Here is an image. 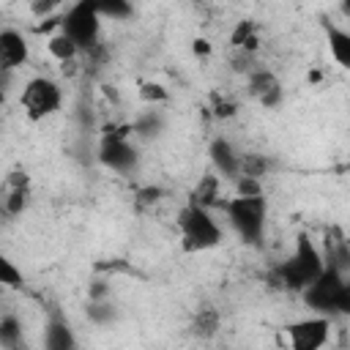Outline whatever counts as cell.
I'll return each mask as SVG.
<instances>
[{
    "mask_svg": "<svg viewBox=\"0 0 350 350\" xmlns=\"http://www.w3.org/2000/svg\"><path fill=\"white\" fill-rule=\"evenodd\" d=\"M93 5L98 11V16H107L112 22H126L134 14L131 0H93Z\"/></svg>",
    "mask_w": 350,
    "mask_h": 350,
    "instance_id": "obj_21",
    "label": "cell"
},
{
    "mask_svg": "<svg viewBox=\"0 0 350 350\" xmlns=\"http://www.w3.org/2000/svg\"><path fill=\"white\" fill-rule=\"evenodd\" d=\"M304 304L314 314L336 317V314H350V282L347 273L331 262L323 265V271L301 290Z\"/></svg>",
    "mask_w": 350,
    "mask_h": 350,
    "instance_id": "obj_1",
    "label": "cell"
},
{
    "mask_svg": "<svg viewBox=\"0 0 350 350\" xmlns=\"http://www.w3.org/2000/svg\"><path fill=\"white\" fill-rule=\"evenodd\" d=\"M284 339L293 350H320L331 339V317L314 314L284 325Z\"/></svg>",
    "mask_w": 350,
    "mask_h": 350,
    "instance_id": "obj_8",
    "label": "cell"
},
{
    "mask_svg": "<svg viewBox=\"0 0 350 350\" xmlns=\"http://www.w3.org/2000/svg\"><path fill=\"white\" fill-rule=\"evenodd\" d=\"M249 93H252L265 109L279 107V104H282V96H284L279 77H276L273 71L262 68V66H257V68L249 71Z\"/></svg>",
    "mask_w": 350,
    "mask_h": 350,
    "instance_id": "obj_11",
    "label": "cell"
},
{
    "mask_svg": "<svg viewBox=\"0 0 350 350\" xmlns=\"http://www.w3.org/2000/svg\"><path fill=\"white\" fill-rule=\"evenodd\" d=\"M137 96H139L142 104H150V107L170 101V90H167L161 82H142L139 90H137Z\"/></svg>",
    "mask_w": 350,
    "mask_h": 350,
    "instance_id": "obj_24",
    "label": "cell"
},
{
    "mask_svg": "<svg viewBox=\"0 0 350 350\" xmlns=\"http://www.w3.org/2000/svg\"><path fill=\"white\" fill-rule=\"evenodd\" d=\"M213 115H216L219 120L232 118V115H235V104H232V101H224V98H213Z\"/></svg>",
    "mask_w": 350,
    "mask_h": 350,
    "instance_id": "obj_28",
    "label": "cell"
},
{
    "mask_svg": "<svg viewBox=\"0 0 350 350\" xmlns=\"http://www.w3.org/2000/svg\"><path fill=\"white\" fill-rule=\"evenodd\" d=\"M27 60H30V44H27V38L19 30H14V27L0 30V71L11 74V71L22 68Z\"/></svg>",
    "mask_w": 350,
    "mask_h": 350,
    "instance_id": "obj_10",
    "label": "cell"
},
{
    "mask_svg": "<svg viewBox=\"0 0 350 350\" xmlns=\"http://www.w3.org/2000/svg\"><path fill=\"white\" fill-rule=\"evenodd\" d=\"M323 265H325V260H323L320 249L314 246V241H312L309 235H298L293 254L271 271L268 282H271L273 287H279V290L301 293V290L323 271Z\"/></svg>",
    "mask_w": 350,
    "mask_h": 350,
    "instance_id": "obj_2",
    "label": "cell"
},
{
    "mask_svg": "<svg viewBox=\"0 0 350 350\" xmlns=\"http://www.w3.org/2000/svg\"><path fill=\"white\" fill-rule=\"evenodd\" d=\"M191 49H194V55H202V57H208V55H211V41H205V38H194Z\"/></svg>",
    "mask_w": 350,
    "mask_h": 350,
    "instance_id": "obj_30",
    "label": "cell"
},
{
    "mask_svg": "<svg viewBox=\"0 0 350 350\" xmlns=\"http://www.w3.org/2000/svg\"><path fill=\"white\" fill-rule=\"evenodd\" d=\"M44 347L46 350H74L77 347L74 331L60 312H52L44 325Z\"/></svg>",
    "mask_w": 350,
    "mask_h": 350,
    "instance_id": "obj_13",
    "label": "cell"
},
{
    "mask_svg": "<svg viewBox=\"0 0 350 350\" xmlns=\"http://www.w3.org/2000/svg\"><path fill=\"white\" fill-rule=\"evenodd\" d=\"M63 104V90L55 79L49 77H33L25 82L22 93H19V107L25 109L27 120L38 123V120H46L52 118Z\"/></svg>",
    "mask_w": 350,
    "mask_h": 350,
    "instance_id": "obj_7",
    "label": "cell"
},
{
    "mask_svg": "<svg viewBox=\"0 0 350 350\" xmlns=\"http://www.w3.org/2000/svg\"><path fill=\"white\" fill-rule=\"evenodd\" d=\"M161 197H164V191H161L159 186H142V189L137 191V197H134V205H137L139 211H148V208H153Z\"/></svg>",
    "mask_w": 350,
    "mask_h": 350,
    "instance_id": "obj_25",
    "label": "cell"
},
{
    "mask_svg": "<svg viewBox=\"0 0 350 350\" xmlns=\"http://www.w3.org/2000/svg\"><path fill=\"white\" fill-rule=\"evenodd\" d=\"M230 44H232V49H243V52L254 55L260 49V36H257L254 19H241L230 33Z\"/></svg>",
    "mask_w": 350,
    "mask_h": 350,
    "instance_id": "obj_17",
    "label": "cell"
},
{
    "mask_svg": "<svg viewBox=\"0 0 350 350\" xmlns=\"http://www.w3.org/2000/svg\"><path fill=\"white\" fill-rule=\"evenodd\" d=\"M60 33H66L77 44L79 55L98 46L101 44V16H98L93 0H74L68 5V11L63 14Z\"/></svg>",
    "mask_w": 350,
    "mask_h": 350,
    "instance_id": "obj_6",
    "label": "cell"
},
{
    "mask_svg": "<svg viewBox=\"0 0 350 350\" xmlns=\"http://www.w3.org/2000/svg\"><path fill=\"white\" fill-rule=\"evenodd\" d=\"M219 211L227 216L230 227L238 232V238L249 246H257L265 235V221H268V200L262 194L254 197H224Z\"/></svg>",
    "mask_w": 350,
    "mask_h": 350,
    "instance_id": "obj_3",
    "label": "cell"
},
{
    "mask_svg": "<svg viewBox=\"0 0 350 350\" xmlns=\"http://www.w3.org/2000/svg\"><path fill=\"white\" fill-rule=\"evenodd\" d=\"M219 325H221V314L216 306H200L189 323V328L197 339H211L219 331Z\"/></svg>",
    "mask_w": 350,
    "mask_h": 350,
    "instance_id": "obj_16",
    "label": "cell"
},
{
    "mask_svg": "<svg viewBox=\"0 0 350 350\" xmlns=\"http://www.w3.org/2000/svg\"><path fill=\"white\" fill-rule=\"evenodd\" d=\"M22 345V320L8 312L0 317V347L5 350H16Z\"/></svg>",
    "mask_w": 350,
    "mask_h": 350,
    "instance_id": "obj_20",
    "label": "cell"
},
{
    "mask_svg": "<svg viewBox=\"0 0 350 350\" xmlns=\"http://www.w3.org/2000/svg\"><path fill=\"white\" fill-rule=\"evenodd\" d=\"M235 194H241V197L262 194V180L249 178V175H238V178H235Z\"/></svg>",
    "mask_w": 350,
    "mask_h": 350,
    "instance_id": "obj_26",
    "label": "cell"
},
{
    "mask_svg": "<svg viewBox=\"0 0 350 350\" xmlns=\"http://www.w3.org/2000/svg\"><path fill=\"white\" fill-rule=\"evenodd\" d=\"M221 200H224V194H221V178L216 172H205L194 183V189L189 194V202H194L200 208H208V211H216L221 205Z\"/></svg>",
    "mask_w": 350,
    "mask_h": 350,
    "instance_id": "obj_14",
    "label": "cell"
},
{
    "mask_svg": "<svg viewBox=\"0 0 350 350\" xmlns=\"http://www.w3.org/2000/svg\"><path fill=\"white\" fill-rule=\"evenodd\" d=\"M208 156H211V164H213V170H216L219 178H230V180L238 178L241 153L232 148L230 139H224V137L211 139V145H208Z\"/></svg>",
    "mask_w": 350,
    "mask_h": 350,
    "instance_id": "obj_12",
    "label": "cell"
},
{
    "mask_svg": "<svg viewBox=\"0 0 350 350\" xmlns=\"http://www.w3.org/2000/svg\"><path fill=\"white\" fill-rule=\"evenodd\" d=\"M161 126H164L161 115H159L156 109H148L145 115H139V118L131 123V131L139 134V137H156V134L161 131Z\"/></svg>",
    "mask_w": 350,
    "mask_h": 350,
    "instance_id": "obj_23",
    "label": "cell"
},
{
    "mask_svg": "<svg viewBox=\"0 0 350 350\" xmlns=\"http://www.w3.org/2000/svg\"><path fill=\"white\" fill-rule=\"evenodd\" d=\"M325 36H328V52L336 66L350 68V33L345 27H336L334 22H325Z\"/></svg>",
    "mask_w": 350,
    "mask_h": 350,
    "instance_id": "obj_15",
    "label": "cell"
},
{
    "mask_svg": "<svg viewBox=\"0 0 350 350\" xmlns=\"http://www.w3.org/2000/svg\"><path fill=\"white\" fill-rule=\"evenodd\" d=\"M22 284H25V273L5 252H0V287H22Z\"/></svg>",
    "mask_w": 350,
    "mask_h": 350,
    "instance_id": "obj_22",
    "label": "cell"
},
{
    "mask_svg": "<svg viewBox=\"0 0 350 350\" xmlns=\"http://www.w3.org/2000/svg\"><path fill=\"white\" fill-rule=\"evenodd\" d=\"M131 123H107L101 142H98V164L118 172V175H131L139 167V153L131 145Z\"/></svg>",
    "mask_w": 350,
    "mask_h": 350,
    "instance_id": "obj_5",
    "label": "cell"
},
{
    "mask_svg": "<svg viewBox=\"0 0 350 350\" xmlns=\"http://www.w3.org/2000/svg\"><path fill=\"white\" fill-rule=\"evenodd\" d=\"M60 5H63V0H30V14L36 19H44V16L57 14Z\"/></svg>",
    "mask_w": 350,
    "mask_h": 350,
    "instance_id": "obj_27",
    "label": "cell"
},
{
    "mask_svg": "<svg viewBox=\"0 0 350 350\" xmlns=\"http://www.w3.org/2000/svg\"><path fill=\"white\" fill-rule=\"evenodd\" d=\"M33 202V183L25 170H11L0 183V213L5 219L22 216Z\"/></svg>",
    "mask_w": 350,
    "mask_h": 350,
    "instance_id": "obj_9",
    "label": "cell"
},
{
    "mask_svg": "<svg viewBox=\"0 0 350 350\" xmlns=\"http://www.w3.org/2000/svg\"><path fill=\"white\" fill-rule=\"evenodd\" d=\"M88 314H90L96 323H107V320L112 317V309H109V304H90Z\"/></svg>",
    "mask_w": 350,
    "mask_h": 350,
    "instance_id": "obj_29",
    "label": "cell"
},
{
    "mask_svg": "<svg viewBox=\"0 0 350 350\" xmlns=\"http://www.w3.org/2000/svg\"><path fill=\"white\" fill-rule=\"evenodd\" d=\"M46 52L57 60V63H68V60H77L79 57V49H77V44L66 36V33H52V36H46Z\"/></svg>",
    "mask_w": 350,
    "mask_h": 350,
    "instance_id": "obj_18",
    "label": "cell"
},
{
    "mask_svg": "<svg viewBox=\"0 0 350 350\" xmlns=\"http://www.w3.org/2000/svg\"><path fill=\"white\" fill-rule=\"evenodd\" d=\"M271 170H273V159H268L265 153H241L238 175H249V178L262 180Z\"/></svg>",
    "mask_w": 350,
    "mask_h": 350,
    "instance_id": "obj_19",
    "label": "cell"
},
{
    "mask_svg": "<svg viewBox=\"0 0 350 350\" xmlns=\"http://www.w3.org/2000/svg\"><path fill=\"white\" fill-rule=\"evenodd\" d=\"M175 221H178V232H180V246L186 252H208V249L219 246L224 238V230L216 221L213 211L200 208L194 202H186L178 211Z\"/></svg>",
    "mask_w": 350,
    "mask_h": 350,
    "instance_id": "obj_4",
    "label": "cell"
}]
</instances>
